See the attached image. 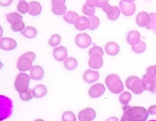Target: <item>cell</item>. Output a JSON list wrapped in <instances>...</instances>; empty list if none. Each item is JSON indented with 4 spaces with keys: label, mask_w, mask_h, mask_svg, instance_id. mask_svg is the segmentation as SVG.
Wrapping results in <instances>:
<instances>
[{
    "label": "cell",
    "mask_w": 156,
    "mask_h": 121,
    "mask_svg": "<svg viewBox=\"0 0 156 121\" xmlns=\"http://www.w3.org/2000/svg\"><path fill=\"white\" fill-rule=\"evenodd\" d=\"M76 44L81 49H86L91 44V37L87 33H79L75 39Z\"/></svg>",
    "instance_id": "cell-6"
},
{
    "label": "cell",
    "mask_w": 156,
    "mask_h": 121,
    "mask_svg": "<svg viewBox=\"0 0 156 121\" xmlns=\"http://www.w3.org/2000/svg\"><path fill=\"white\" fill-rule=\"evenodd\" d=\"M105 86L102 83H97L90 86L88 91V95L90 98H97L103 95L105 92Z\"/></svg>",
    "instance_id": "cell-10"
},
{
    "label": "cell",
    "mask_w": 156,
    "mask_h": 121,
    "mask_svg": "<svg viewBox=\"0 0 156 121\" xmlns=\"http://www.w3.org/2000/svg\"><path fill=\"white\" fill-rule=\"evenodd\" d=\"M103 10L110 20H117L120 16L121 11L117 6H111L110 5L107 4L103 8Z\"/></svg>",
    "instance_id": "cell-7"
},
{
    "label": "cell",
    "mask_w": 156,
    "mask_h": 121,
    "mask_svg": "<svg viewBox=\"0 0 156 121\" xmlns=\"http://www.w3.org/2000/svg\"><path fill=\"white\" fill-rule=\"evenodd\" d=\"M140 33L136 30H132L127 36V42L130 45L133 46L140 41Z\"/></svg>",
    "instance_id": "cell-21"
},
{
    "label": "cell",
    "mask_w": 156,
    "mask_h": 121,
    "mask_svg": "<svg viewBox=\"0 0 156 121\" xmlns=\"http://www.w3.org/2000/svg\"><path fill=\"white\" fill-rule=\"evenodd\" d=\"M106 84L111 92L119 94L124 90L123 82L117 74H109L106 78Z\"/></svg>",
    "instance_id": "cell-3"
},
{
    "label": "cell",
    "mask_w": 156,
    "mask_h": 121,
    "mask_svg": "<svg viewBox=\"0 0 156 121\" xmlns=\"http://www.w3.org/2000/svg\"><path fill=\"white\" fill-rule=\"evenodd\" d=\"M148 113L151 115H155L156 114V105H152L148 108Z\"/></svg>",
    "instance_id": "cell-43"
},
{
    "label": "cell",
    "mask_w": 156,
    "mask_h": 121,
    "mask_svg": "<svg viewBox=\"0 0 156 121\" xmlns=\"http://www.w3.org/2000/svg\"><path fill=\"white\" fill-rule=\"evenodd\" d=\"M150 16L146 12H141L136 15V23L139 27L143 28V27L147 26L148 23L149 21Z\"/></svg>",
    "instance_id": "cell-17"
},
{
    "label": "cell",
    "mask_w": 156,
    "mask_h": 121,
    "mask_svg": "<svg viewBox=\"0 0 156 121\" xmlns=\"http://www.w3.org/2000/svg\"><path fill=\"white\" fill-rule=\"evenodd\" d=\"M79 17V15H78L76 12H67L63 15V20L68 24H75V21H76V19Z\"/></svg>",
    "instance_id": "cell-26"
},
{
    "label": "cell",
    "mask_w": 156,
    "mask_h": 121,
    "mask_svg": "<svg viewBox=\"0 0 156 121\" xmlns=\"http://www.w3.org/2000/svg\"><path fill=\"white\" fill-rule=\"evenodd\" d=\"M82 12L87 16H93L95 13V9L94 8H91L87 6V5H84L82 7Z\"/></svg>",
    "instance_id": "cell-38"
},
{
    "label": "cell",
    "mask_w": 156,
    "mask_h": 121,
    "mask_svg": "<svg viewBox=\"0 0 156 121\" xmlns=\"http://www.w3.org/2000/svg\"><path fill=\"white\" fill-rule=\"evenodd\" d=\"M152 121H156V120H152Z\"/></svg>",
    "instance_id": "cell-51"
},
{
    "label": "cell",
    "mask_w": 156,
    "mask_h": 121,
    "mask_svg": "<svg viewBox=\"0 0 156 121\" xmlns=\"http://www.w3.org/2000/svg\"><path fill=\"white\" fill-rule=\"evenodd\" d=\"M75 28L78 30H85L89 29L90 27V20L87 17H84V16H81L79 17L75 21Z\"/></svg>",
    "instance_id": "cell-13"
},
{
    "label": "cell",
    "mask_w": 156,
    "mask_h": 121,
    "mask_svg": "<svg viewBox=\"0 0 156 121\" xmlns=\"http://www.w3.org/2000/svg\"><path fill=\"white\" fill-rule=\"evenodd\" d=\"M44 70L39 65H35L30 69V77L34 80H40L44 77Z\"/></svg>",
    "instance_id": "cell-14"
},
{
    "label": "cell",
    "mask_w": 156,
    "mask_h": 121,
    "mask_svg": "<svg viewBox=\"0 0 156 121\" xmlns=\"http://www.w3.org/2000/svg\"><path fill=\"white\" fill-rule=\"evenodd\" d=\"M63 121H76V117L72 111H66L62 115Z\"/></svg>",
    "instance_id": "cell-34"
},
{
    "label": "cell",
    "mask_w": 156,
    "mask_h": 121,
    "mask_svg": "<svg viewBox=\"0 0 156 121\" xmlns=\"http://www.w3.org/2000/svg\"><path fill=\"white\" fill-rule=\"evenodd\" d=\"M66 0H51L52 5L57 4V3H65Z\"/></svg>",
    "instance_id": "cell-45"
},
{
    "label": "cell",
    "mask_w": 156,
    "mask_h": 121,
    "mask_svg": "<svg viewBox=\"0 0 156 121\" xmlns=\"http://www.w3.org/2000/svg\"><path fill=\"white\" fill-rule=\"evenodd\" d=\"M124 114L120 121H146L149 113L143 107L125 105L123 107Z\"/></svg>",
    "instance_id": "cell-1"
},
{
    "label": "cell",
    "mask_w": 156,
    "mask_h": 121,
    "mask_svg": "<svg viewBox=\"0 0 156 121\" xmlns=\"http://www.w3.org/2000/svg\"><path fill=\"white\" fill-rule=\"evenodd\" d=\"M42 6L39 2L32 1L30 2V10L29 14L32 16H38L42 12Z\"/></svg>",
    "instance_id": "cell-19"
},
{
    "label": "cell",
    "mask_w": 156,
    "mask_h": 121,
    "mask_svg": "<svg viewBox=\"0 0 156 121\" xmlns=\"http://www.w3.org/2000/svg\"><path fill=\"white\" fill-rule=\"evenodd\" d=\"M149 16H150L149 21L146 28L148 30H153V28L156 26V14L150 13L149 14Z\"/></svg>",
    "instance_id": "cell-35"
},
{
    "label": "cell",
    "mask_w": 156,
    "mask_h": 121,
    "mask_svg": "<svg viewBox=\"0 0 156 121\" xmlns=\"http://www.w3.org/2000/svg\"><path fill=\"white\" fill-rule=\"evenodd\" d=\"M153 32H154V33H156V26L155 27V28H153Z\"/></svg>",
    "instance_id": "cell-49"
},
{
    "label": "cell",
    "mask_w": 156,
    "mask_h": 121,
    "mask_svg": "<svg viewBox=\"0 0 156 121\" xmlns=\"http://www.w3.org/2000/svg\"><path fill=\"white\" fill-rule=\"evenodd\" d=\"M17 9L18 11V12L24 15V14H26L30 10V4L28 2H27L25 0H22V1H20V2L17 4Z\"/></svg>",
    "instance_id": "cell-28"
},
{
    "label": "cell",
    "mask_w": 156,
    "mask_h": 121,
    "mask_svg": "<svg viewBox=\"0 0 156 121\" xmlns=\"http://www.w3.org/2000/svg\"><path fill=\"white\" fill-rule=\"evenodd\" d=\"M36 59V54L33 52H28L19 57L17 63V68L21 72H26L33 67V61Z\"/></svg>",
    "instance_id": "cell-2"
},
{
    "label": "cell",
    "mask_w": 156,
    "mask_h": 121,
    "mask_svg": "<svg viewBox=\"0 0 156 121\" xmlns=\"http://www.w3.org/2000/svg\"><path fill=\"white\" fill-rule=\"evenodd\" d=\"M121 12L125 16H131L134 14L136 11V6L134 2H127L125 1H121L119 3Z\"/></svg>",
    "instance_id": "cell-9"
},
{
    "label": "cell",
    "mask_w": 156,
    "mask_h": 121,
    "mask_svg": "<svg viewBox=\"0 0 156 121\" xmlns=\"http://www.w3.org/2000/svg\"><path fill=\"white\" fill-rule=\"evenodd\" d=\"M146 73L149 76H150L152 78H156L155 76V72H154V66H150L149 67V68L146 69Z\"/></svg>",
    "instance_id": "cell-40"
},
{
    "label": "cell",
    "mask_w": 156,
    "mask_h": 121,
    "mask_svg": "<svg viewBox=\"0 0 156 121\" xmlns=\"http://www.w3.org/2000/svg\"><path fill=\"white\" fill-rule=\"evenodd\" d=\"M66 6L65 3H57L52 5V12L56 15H64L66 13Z\"/></svg>",
    "instance_id": "cell-23"
},
{
    "label": "cell",
    "mask_w": 156,
    "mask_h": 121,
    "mask_svg": "<svg viewBox=\"0 0 156 121\" xmlns=\"http://www.w3.org/2000/svg\"><path fill=\"white\" fill-rule=\"evenodd\" d=\"M89 20H90V27H89V30H94L99 27L100 19L98 18L97 16H90V17H89Z\"/></svg>",
    "instance_id": "cell-31"
},
{
    "label": "cell",
    "mask_w": 156,
    "mask_h": 121,
    "mask_svg": "<svg viewBox=\"0 0 156 121\" xmlns=\"http://www.w3.org/2000/svg\"><path fill=\"white\" fill-rule=\"evenodd\" d=\"M35 121H44L43 120H42V119H38V120H35Z\"/></svg>",
    "instance_id": "cell-50"
},
{
    "label": "cell",
    "mask_w": 156,
    "mask_h": 121,
    "mask_svg": "<svg viewBox=\"0 0 156 121\" xmlns=\"http://www.w3.org/2000/svg\"><path fill=\"white\" fill-rule=\"evenodd\" d=\"M105 51L107 55H110V56H115L119 53L120 47L116 42H109L105 46Z\"/></svg>",
    "instance_id": "cell-18"
},
{
    "label": "cell",
    "mask_w": 156,
    "mask_h": 121,
    "mask_svg": "<svg viewBox=\"0 0 156 121\" xmlns=\"http://www.w3.org/2000/svg\"><path fill=\"white\" fill-rule=\"evenodd\" d=\"M37 33V30L35 28H33V27H27V28L21 32V34L23 35V36H25L26 38H27V39H33L35 36H36Z\"/></svg>",
    "instance_id": "cell-24"
},
{
    "label": "cell",
    "mask_w": 156,
    "mask_h": 121,
    "mask_svg": "<svg viewBox=\"0 0 156 121\" xmlns=\"http://www.w3.org/2000/svg\"><path fill=\"white\" fill-rule=\"evenodd\" d=\"M67 49L63 46H59L54 49L53 55L54 58L57 61H63L67 58Z\"/></svg>",
    "instance_id": "cell-12"
},
{
    "label": "cell",
    "mask_w": 156,
    "mask_h": 121,
    "mask_svg": "<svg viewBox=\"0 0 156 121\" xmlns=\"http://www.w3.org/2000/svg\"><path fill=\"white\" fill-rule=\"evenodd\" d=\"M88 55H90V57L94 55H101V56H103V49H101V47H100V46H94V47H92V49H90V51H89Z\"/></svg>",
    "instance_id": "cell-36"
},
{
    "label": "cell",
    "mask_w": 156,
    "mask_h": 121,
    "mask_svg": "<svg viewBox=\"0 0 156 121\" xmlns=\"http://www.w3.org/2000/svg\"><path fill=\"white\" fill-rule=\"evenodd\" d=\"M100 77V74L98 71L87 70L83 75V79L87 83H93L98 80Z\"/></svg>",
    "instance_id": "cell-15"
},
{
    "label": "cell",
    "mask_w": 156,
    "mask_h": 121,
    "mask_svg": "<svg viewBox=\"0 0 156 121\" xmlns=\"http://www.w3.org/2000/svg\"><path fill=\"white\" fill-rule=\"evenodd\" d=\"M13 0H0V4L2 7H8L11 6Z\"/></svg>",
    "instance_id": "cell-42"
},
{
    "label": "cell",
    "mask_w": 156,
    "mask_h": 121,
    "mask_svg": "<svg viewBox=\"0 0 156 121\" xmlns=\"http://www.w3.org/2000/svg\"><path fill=\"white\" fill-rule=\"evenodd\" d=\"M64 61V67L68 71H73L78 67V61L76 58L69 57Z\"/></svg>",
    "instance_id": "cell-25"
},
{
    "label": "cell",
    "mask_w": 156,
    "mask_h": 121,
    "mask_svg": "<svg viewBox=\"0 0 156 121\" xmlns=\"http://www.w3.org/2000/svg\"><path fill=\"white\" fill-rule=\"evenodd\" d=\"M154 72H155V76H156V64L154 66Z\"/></svg>",
    "instance_id": "cell-48"
},
{
    "label": "cell",
    "mask_w": 156,
    "mask_h": 121,
    "mask_svg": "<svg viewBox=\"0 0 156 121\" xmlns=\"http://www.w3.org/2000/svg\"><path fill=\"white\" fill-rule=\"evenodd\" d=\"M132 98L131 94L129 92H124L123 93L121 94L119 96V101L122 103L123 105H127Z\"/></svg>",
    "instance_id": "cell-30"
},
{
    "label": "cell",
    "mask_w": 156,
    "mask_h": 121,
    "mask_svg": "<svg viewBox=\"0 0 156 121\" xmlns=\"http://www.w3.org/2000/svg\"><path fill=\"white\" fill-rule=\"evenodd\" d=\"M30 76L25 73H20L14 81V88L19 93L26 92L29 89Z\"/></svg>",
    "instance_id": "cell-4"
},
{
    "label": "cell",
    "mask_w": 156,
    "mask_h": 121,
    "mask_svg": "<svg viewBox=\"0 0 156 121\" xmlns=\"http://www.w3.org/2000/svg\"><path fill=\"white\" fill-rule=\"evenodd\" d=\"M60 42H61V36L58 34H54L49 39L48 44L49 46H52V47H55V46L59 45Z\"/></svg>",
    "instance_id": "cell-33"
},
{
    "label": "cell",
    "mask_w": 156,
    "mask_h": 121,
    "mask_svg": "<svg viewBox=\"0 0 156 121\" xmlns=\"http://www.w3.org/2000/svg\"><path fill=\"white\" fill-rule=\"evenodd\" d=\"M11 27H12V30L14 32H22L25 28H25V24L24 23H23V20L19 22V23L11 25Z\"/></svg>",
    "instance_id": "cell-37"
},
{
    "label": "cell",
    "mask_w": 156,
    "mask_h": 121,
    "mask_svg": "<svg viewBox=\"0 0 156 121\" xmlns=\"http://www.w3.org/2000/svg\"><path fill=\"white\" fill-rule=\"evenodd\" d=\"M149 91H150L152 93L156 94V78H154V79H152L150 88H149Z\"/></svg>",
    "instance_id": "cell-41"
},
{
    "label": "cell",
    "mask_w": 156,
    "mask_h": 121,
    "mask_svg": "<svg viewBox=\"0 0 156 121\" xmlns=\"http://www.w3.org/2000/svg\"><path fill=\"white\" fill-rule=\"evenodd\" d=\"M122 1L127 2H134L135 0H122Z\"/></svg>",
    "instance_id": "cell-47"
},
{
    "label": "cell",
    "mask_w": 156,
    "mask_h": 121,
    "mask_svg": "<svg viewBox=\"0 0 156 121\" xmlns=\"http://www.w3.org/2000/svg\"><path fill=\"white\" fill-rule=\"evenodd\" d=\"M19 95H20V99L25 101H30V100L33 98V96H34V95H33V90H31V89H29L26 92H23V93H19Z\"/></svg>",
    "instance_id": "cell-32"
},
{
    "label": "cell",
    "mask_w": 156,
    "mask_h": 121,
    "mask_svg": "<svg viewBox=\"0 0 156 121\" xmlns=\"http://www.w3.org/2000/svg\"><path fill=\"white\" fill-rule=\"evenodd\" d=\"M132 50L134 52L137 54H141L145 52L146 49V45L143 41H140L138 43L135 44V45L132 46Z\"/></svg>",
    "instance_id": "cell-29"
},
{
    "label": "cell",
    "mask_w": 156,
    "mask_h": 121,
    "mask_svg": "<svg viewBox=\"0 0 156 121\" xmlns=\"http://www.w3.org/2000/svg\"><path fill=\"white\" fill-rule=\"evenodd\" d=\"M20 1H22V0H20Z\"/></svg>",
    "instance_id": "cell-52"
},
{
    "label": "cell",
    "mask_w": 156,
    "mask_h": 121,
    "mask_svg": "<svg viewBox=\"0 0 156 121\" xmlns=\"http://www.w3.org/2000/svg\"><path fill=\"white\" fill-rule=\"evenodd\" d=\"M0 46H1V49L2 50L12 51L17 48V44L14 39L2 37L1 38V41H0Z\"/></svg>",
    "instance_id": "cell-11"
},
{
    "label": "cell",
    "mask_w": 156,
    "mask_h": 121,
    "mask_svg": "<svg viewBox=\"0 0 156 121\" xmlns=\"http://www.w3.org/2000/svg\"><path fill=\"white\" fill-rule=\"evenodd\" d=\"M106 121H119V118L117 117H112L108 118Z\"/></svg>",
    "instance_id": "cell-46"
},
{
    "label": "cell",
    "mask_w": 156,
    "mask_h": 121,
    "mask_svg": "<svg viewBox=\"0 0 156 121\" xmlns=\"http://www.w3.org/2000/svg\"><path fill=\"white\" fill-rule=\"evenodd\" d=\"M153 79L154 78L151 77L148 74H145L143 76L142 79H141V84H142L143 90L149 91V88H150L151 83H152V81Z\"/></svg>",
    "instance_id": "cell-27"
},
{
    "label": "cell",
    "mask_w": 156,
    "mask_h": 121,
    "mask_svg": "<svg viewBox=\"0 0 156 121\" xmlns=\"http://www.w3.org/2000/svg\"><path fill=\"white\" fill-rule=\"evenodd\" d=\"M96 117V111L91 108H87L79 113V121H93Z\"/></svg>",
    "instance_id": "cell-8"
},
{
    "label": "cell",
    "mask_w": 156,
    "mask_h": 121,
    "mask_svg": "<svg viewBox=\"0 0 156 121\" xmlns=\"http://www.w3.org/2000/svg\"><path fill=\"white\" fill-rule=\"evenodd\" d=\"M33 92L35 98H41L47 95L48 89L43 84H39L34 87V89L33 90Z\"/></svg>",
    "instance_id": "cell-20"
},
{
    "label": "cell",
    "mask_w": 156,
    "mask_h": 121,
    "mask_svg": "<svg viewBox=\"0 0 156 121\" xmlns=\"http://www.w3.org/2000/svg\"><path fill=\"white\" fill-rule=\"evenodd\" d=\"M6 18L11 25L19 23V22L22 21V16L18 14L17 12H12V13H9L6 15Z\"/></svg>",
    "instance_id": "cell-22"
},
{
    "label": "cell",
    "mask_w": 156,
    "mask_h": 121,
    "mask_svg": "<svg viewBox=\"0 0 156 121\" xmlns=\"http://www.w3.org/2000/svg\"><path fill=\"white\" fill-rule=\"evenodd\" d=\"M108 2H109V0H95L97 7L102 8V9L108 4Z\"/></svg>",
    "instance_id": "cell-39"
},
{
    "label": "cell",
    "mask_w": 156,
    "mask_h": 121,
    "mask_svg": "<svg viewBox=\"0 0 156 121\" xmlns=\"http://www.w3.org/2000/svg\"><path fill=\"white\" fill-rule=\"evenodd\" d=\"M101 55H94L90 57L88 60V65L93 69H100L103 64V60Z\"/></svg>",
    "instance_id": "cell-16"
},
{
    "label": "cell",
    "mask_w": 156,
    "mask_h": 121,
    "mask_svg": "<svg viewBox=\"0 0 156 121\" xmlns=\"http://www.w3.org/2000/svg\"><path fill=\"white\" fill-rule=\"evenodd\" d=\"M86 5L89 7L94 8L96 6V3H95V0H86Z\"/></svg>",
    "instance_id": "cell-44"
},
{
    "label": "cell",
    "mask_w": 156,
    "mask_h": 121,
    "mask_svg": "<svg viewBox=\"0 0 156 121\" xmlns=\"http://www.w3.org/2000/svg\"><path fill=\"white\" fill-rule=\"evenodd\" d=\"M125 86L128 90H131L136 95H140L144 90L141 84V79L136 76H129L125 81Z\"/></svg>",
    "instance_id": "cell-5"
}]
</instances>
